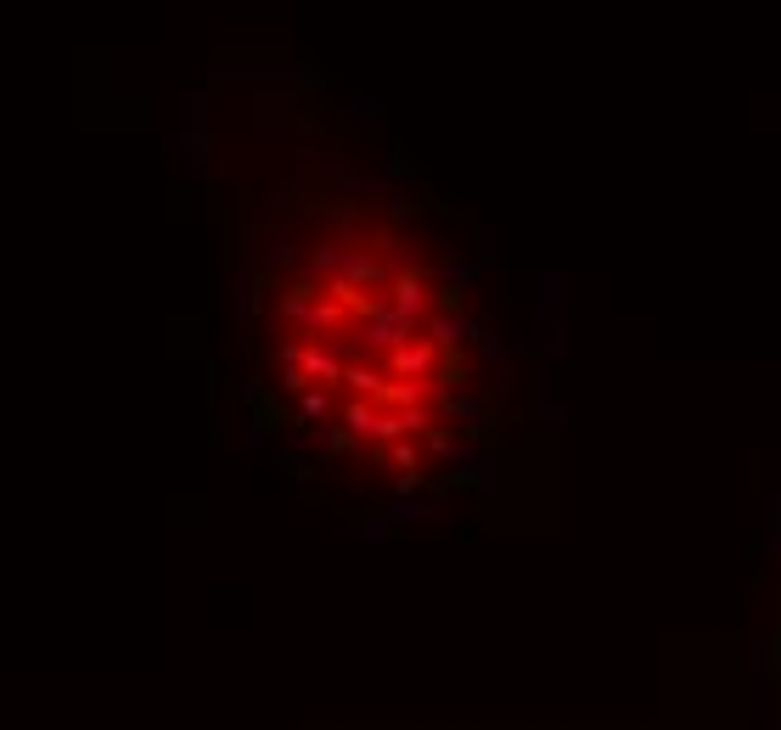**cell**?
<instances>
[{"instance_id":"6da1fadb","label":"cell","mask_w":781,"mask_h":730,"mask_svg":"<svg viewBox=\"0 0 781 730\" xmlns=\"http://www.w3.org/2000/svg\"><path fill=\"white\" fill-rule=\"evenodd\" d=\"M236 359L282 462L366 500H439L506 422L473 253L399 152L315 119L236 203Z\"/></svg>"}]
</instances>
